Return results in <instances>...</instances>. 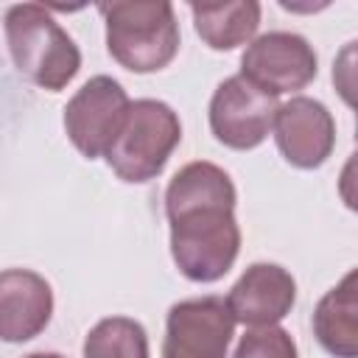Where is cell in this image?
<instances>
[{"label": "cell", "instance_id": "cell-5", "mask_svg": "<svg viewBox=\"0 0 358 358\" xmlns=\"http://www.w3.org/2000/svg\"><path fill=\"white\" fill-rule=\"evenodd\" d=\"M319 70L313 45L294 31H268L252 39L241 56V76L268 95L305 90Z\"/></svg>", "mask_w": 358, "mask_h": 358}, {"label": "cell", "instance_id": "cell-7", "mask_svg": "<svg viewBox=\"0 0 358 358\" xmlns=\"http://www.w3.org/2000/svg\"><path fill=\"white\" fill-rule=\"evenodd\" d=\"M277 98L257 90L241 73L224 78L210 98V131L218 143L235 151L257 148L277 115Z\"/></svg>", "mask_w": 358, "mask_h": 358}, {"label": "cell", "instance_id": "cell-1", "mask_svg": "<svg viewBox=\"0 0 358 358\" xmlns=\"http://www.w3.org/2000/svg\"><path fill=\"white\" fill-rule=\"evenodd\" d=\"M235 185L213 162H187L165 190V215L171 224V257L193 282L221 280L238 252L241 227L235 221Z\"/></svg>", "mask_w": 358, "mask_h": 358}, {"label": "cell", "instance_id": "cell-9", "mask_svg": "<svg viewBox=\"0 0 358 358\" xmlns=\"http://www.w3.org/2000/svg\"><path fill=\"white\" fill-rule=\"evenodd\" d=\"M274 140L285 162L302 171H313L327 162L336 145V120L330 109L308 95H296L277 106Z\"/></svg>", "mask_w": 358, "mask_h": 358}, {"label": "cell", "instance_id": "cell-13", "mask_svg": "<svg viewBox=\"0 0 358 358\" xmlns=\"http://www.w3.org/2000/svg\"><path fill=\"white\" fill-rule=\"evenodd\" d=\"M193 25L201 42L213 50H232L249 42L260 25V3H190Z\"/></svg>", "mask_w": 358, "mask_h": 358}, {"label": "cell", "instance_id": "cell-10", "mask_svg": "<svg viewBox=\"0 0 358 358\" xmlns=\"http://www.w3.org/2000/svg\"><path fill=\"white\" fill-rule=\"evenodd\" d=\"M227 308L235 322L266 327L285 319L296 302V282L291 271L277 263H252L227 294Z\"/></svg>", "mask_w": 358, "mask_h": 358}, {"label": "cell", "instance_id": "cell-12", "mask_svg": "<svg viewBox=\"0 0 358 358\" xmlns=\"http://www.w3.org/2000/svg\"><path fill=\"white\" fill-rule=\"evenodd\" d=\"M355 271H347L313 310V336L333 358H358V296Z\"/></svg>", "mask_w": 358, "mask_h": 358}, {"label": "cell", "instance_id": "cell-3", "mask_svg": "<svg viewBox=\"0 0 358 358\" xmlns=\"http://www.w3.org/2000/svg\"><path fill=\"white\" fill-rule=\"evenodd\" d=\"M109 56L131 73H157L179 53V22L168 0L101 3Z\"/></svg>", "mask_w": 358, "mask_h": 358}, {"label": "cell", "instance_id": "cell-4", "mask_svg": "<svg viewBox=\"0 0 358 358\" xmlns=\"http://www.w3.org/2000/svg\"><path fill=\"white\" fill-rule=\"evenodd\" d=\"M179 140V115L165 101L140 98L129 103L126 120L103 157L123 182L143 185L162 173Z\"/></svg>", "mask_w": 358, "mask_h": 358}, {"label": "cell", "instance_id": "cell-2", "mask_svg": "<svg viewBox=\"0 0 358 358\" xmlns=\"http://www.w3.org/2000/svg\"><path fill=\"white\" fill-rule=\"evenodd\" d=\"M14 67L48 92L64 90L81 70V50L45 6L20 3L3 17Z\"/></svg>", "mask_w": 358, "mask_h": 358}, {"label": "cell", "instance_id": "cell-16", "mask_svg": "<svg viewBox=\"0 0 358 358\" xmlns=\"http://www.w3.org/2000/svg\"><path fill=\"white\" fill-rule=\"evenodd\" d=\"M22 358H64L59 352H31V355H22Z\"/></svg>", "mask_w": 358, "mask_h": 358}, {"label": "cell", "instance_id": "cell-11", "mask_svg": "<svg viewBox=\"0 0 358 358\" xmlns=\"http://www.w3.org/2000/svg\"><path fill=\"white\" fill-rule=\"evenodd\" d=\"M53 316L50 282L31 268L0 271V341L22 344L39 336Z\"/></svg>", "mask_w": 358, "mask_h": 358}, {"label": "cell", "instance_id": "cell-8", "mask_svg": "<svg viewBox=\"0 0 358 358\" xmlns=\"http://www.w3.org/2000/svg\"><path fill=\"white\" fill-rule=\"evenodd\" d=\"M235 319L221 296H199L171 305L162 358H227Z\"/></svg>", "mask_w": 358, "mask_h": 358}, {"label": "cell", "instance_id": "cell-6", "mask_svg": "<svg viewBox=\"0 0 358 358\" xmlns=\"http://www.w3.org/2000/svg\"><path fill=\"white\" fill-rule=\"evenodd\" d=\"M129 103L120 81L112 76H92L64 106V131L70 143L87 159L103 157L126 120Z\"/></svg>", "mask_w": 358, "mask_h": 358}, {"label": "cell", "instance_id": "cell-15", "mask_svg": "<svg viewBox=\"0 0 358 358\" xmlns=\"http://www.w3.org/2000/svg\"><path fill=\"white\" fill-rule=\"evenodd\" d=\"M232 358H296V344L291 333L277 324L252 327L241 336Z\"/></svg>", "mask_w": 358, "mask_h": 358}, {"label": "cell", "instance_id": "cell-14", "mask_svg": "<svg viewBox=\"0 0 358 358\" xmlns=\"http://www.w3.org/2000/svg\"><path fill=\"white\" fill-rule=\"evenodd\" d=\"M84 358H148L145 327L129 316L101 319L84 338Z\"/></svg>", "mask_w": 358, "mask_h": 358}]
</instances>
